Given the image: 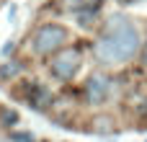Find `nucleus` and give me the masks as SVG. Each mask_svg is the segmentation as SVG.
I'll list each match as a JSON object with an SVG mask.
<instances>
[{
  "mask_svg": "<svg viewBox=\"0 0 147 142\" xmlns=\"http://www.w3.org/2000/svg\"><path fill=\"white\" fill-rule=\"evenodd\" d=\"M140 52V34L134 23L124 16H111L106 23V31L96 41V57L103 65H121L129 62Z\"/></svg>",
  "mask_w": 147,
  "mask_h": 142,
  "instance_id": "f257e3e1",
  "label": "nucleus"
},
{
  "mask_svg": "<svg viewBox=\"0 0 147 142\" xmlns=\"http://www.w3.org/2000/svg\"><path fill=\"white\" fill-rule=\"evenodd\" d=\"M80 65H83V52L80 49H75V47L62 49V54H57L54 62H52V75L57 80H72L78 75Z\"/></svg>",
  "mask_w": 147,
  "mask_h": 142,
  "instance_id": "f03ea898",
  "label": "nucleus"
},
{
  "mask_svg": "<svg viewBox=\"0 0 147 142\" xmlns=\"http://www.w3.org/2000/svg\"><path fill=\"white\" fill-rule=\"evenodd\" d=\"M65 39H67V34H65L62 26H44L34 34V52L36 54H49V52L59 49L65 44Z\"/></svg>",
  "mask_w": 147,
  "mask_h": 142,
  "instance_id": "7ed1b4c3",
  "label": "nucleus"
},
{
  "mask_svg": "<svg viewBox=\"0 0 147 142\" xmlns=\"http://www.w3.org/2000/svg\"><path fill=\"white\" fill-rule=\"evenodd\" d=\"M109 88H111V83H109L106 75H98V72L90 75L88 83H85V98H88V103H93V106L103 103L109 98Z\"/></svg>",
  "mask_w": 147,
  "mask_h": 142,
  "instance_id": "20e7f679",
  "label": "nucleus"
},
{
  "mask_svg": "<svg viewBox=\"0 0 147 142\" xmlns=\"http://www.w3.org/2000/svg\"><path fill=\"white\" fill-rule=\"evenodd\" d=\"M28 103L34 109H47L52 103V93L44 88V85H31L28 88Z\"/></svg>",
  "mask_w": 147,
  "mask_h": 142,
  "instance_id": "39448f33",
  "label": "nucleus"
},
{
  "mask_svg": "<svg viewBox=\"0 0 147 142\" xmlns=\"http://www.w3.org/2000/svg\"><path fill=\"white\" fill-rule=\"evenodd\" d=\"M18 72H21V65H18V62H8V65L0 67V80H8V78H13V75H18Z\"/></svg>",
  "mask_w": 147,
  "mask_h": 142,
  "instance_id": "423d86ee",
  "label": "nucleus"
},
{
  "mask_svg": "<svg viewBox=\"0 0 147 142\" xmlns=\"http://www.w3.org/2000/svg\"><path fill=\"white\" fill-rule=\"evenodd\" d=\"M98 3H101V0H80V5H83V10H88V13H93V10L98 8Z\"/></svg>",
  "mask_w": 147,
  "mask_h": 142,
  "instance_id": "0eeeda50",
  "label": "nucleus"
},
{
  "mask_svg": "<svg viewBox=\"0 0 147 142\" xmlns=\"http://www.w3.org/2000/svg\"><path fill=\"white\" fill-rule=\"evenodd\" d=\"M10 49H13V41H8V44L3 47V54H10Z\"/></svg>",
  "mask_w": 147,
  "mask_h": 142,
  "instance_id": "6e6552de",
  "label": "nucleus"
}]
</instances>
